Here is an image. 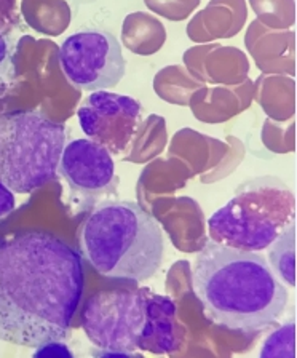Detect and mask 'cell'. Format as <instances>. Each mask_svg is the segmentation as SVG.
Returning a JSON list of instances; mask_svg holds the SVG:
<instances>
[{
    "mask_svg": "<svg viewBox=\"0 0 297 358\" xmlns=\"http://www.w3.org/2000/svg\"><path fill=\"white\" fill-rule=\"evenodd\" d=\"M141 112L138 99L96 90L80 106L77 117L89 139L104 145L110 154H120L133 141L141 123Z\"/></svg>",
    "mask_w": 297,
    "mask_h": 358,
    "instance_id": "ba28073f",
    "label": "cell"
},
{
    "mask_svg": "<svg viewBox=\"0 0 297 358\" xmlns=\"http://www.w3.org/2000/svg\"><path fill=\"white\" fill-rule=\"evenodd\" d=\"M7 94H8V83L5 82V78H2V76H0V110L3 108V99L7 98Z\"/></svg>",
    "mask_w": 297,
    "mask_h": 358,
    "instance_id": "e0dca14e",
    "label": "cell"
},
{
    "mask_svg": "<svg viewBox=\"0 0 297 358\" xmlns=\"http://www.w3.org/2000/svg\"><path fill=\"white\" fill-rule=\"evenodd\" d=\"M296 197L283 179L259 176L245 181L208 220L212 242L245 251L267 250L294 224Z\"/></svg>",
    "mask_w": 297,
    "mask_h": 358,
    "instance_id": "277c9868",
    "label": "cell"
},
{
    "mask_svg": "<svg viewBox=\"0 0 297 358\" xmlns=\"http://www.w3.org/2000/svg\"><path fill=\"white\" fill-rule=\"evenodd\" d=\"M262 358H296V322L283 324L266 339L259 352Z\"/></svg>",
    "mask_w": 297,
    "mask_h": 358,
    "instance_id": "7c38bea8",
    "label": "cell"
},
{
    "mask_svg": "<svg viewBox=\"0 0 297 358\" xmlns=\"http://www.w3.org/2000/svg\"><path fill=\"white\" fill-rule=\"evenodd\" d=\"M149 293L147 288H120L89 296L82 310V327L92 344L103 352L134 354Z\"/></svg>",
    "mask_w": 297,
    "mask_h": 358,
    "instance_id": "8992f818",
    "label": "cell"
},
{
    "mask_svg": "<svg viewBox=\"0 0 297 358\" xmlns=\"http://www.w3.org/2000/svg\"><path fill=\"white\" fill-rule=\"evenodd\" d=\"M15 208L16 200L13 192H11L10 187H7L2 181H0V220H3V217L11 215Z\"/></svg>",
    "mask_w": 297,
    "mask_h": 358,
    "instance_id": "9a60e30c",
    "label": "cell"
},
{
    "mask_svg": "<svg viewBox=\"0 0 297 358\" xmlns=\"http://www.w3.org/2000/svg\"><path fill=\"white\" fill-rule=\"evenodd\" d=\"M58 170L74 192L88 199L114 192L117 187L110 152L89 138L74 139L64 145Z\"/></svg>",
    "mask_w": 297,
    "mask_h": 358,
    "instance_id": "9c48e42d",
    "label": "cell"
},
{
    "mask_svg": "<svg viewBox=\"0 0 297 358\" xmlns=\"http://www.w3.org/2000/svg\"><path fill=\"white\" fill-rule=\"evenodd\" d=\"M8 61H10V42L7 37L0 34V69H3Z\"/></svg>",
    "mask_w": 297,
    "mask_h": 358,
    "instance_id": "2e32d148",
    "label": "cell"
},
{
    "mask_svg": "<svg viewBox=\"0 0 297 358\" xmlns=\"http://www.w3.org/2000/svg\"><path fill=\"white\" fill-rule=\"evenodd\" d=\"M83 256L101 275L144 282L154 277L165 253L164 234L155 217L133 201H106L83 221Z\"/></svg>",
    "mask_w": 297,
    "mask_h": 358,
    "instance_id": "3957f363",
    "label": "cell"
},
{
    "mask_svg": "<svg viewBox=\"0 0 297 358\" xmlns=\"http://www.w3.org/2000/svg\"><path fill=\"white\" fill-rule=\"evenodd\" d=\"M192 283L206 315L232 331L272 327L289 301L288 289L264 257L212 240L195 259Z\"/></svg>",
    "mask_w": 297,
    "mask_h": 358,
    "instance_id": "7a4b0ae2",
    "label": "cell"
},
{
    "mask_svg": "<svg viewBox=\"0 0 297 358\" xmlns=\"http://www.w3.org/2000/svg\"><path fill=\"white\" fill-rule=\"evenodd\" d=\"M66 145V127L38 110L0 114V181L29 194L52 181Z\"/></svg>",
    "mask_w": 297,
    "mask_h": 358,
    "instance_id": "5b68a950",
    "label": "cell"
},
{
    "mask_svg": "<svg viewBox=\"0 0 297 358\" xmlns=\"http://www.w3.org/2000/svg\"><path fill=\"white\" fill-rule=\"evenodd\" d=\"M176 304L166 296L149 293L145 322L138 339V349L155 355L173 354L181 349L184 329L178 323Z\"/></svg>",
    "mask_w": 297,
    "mask_h": 358,
    "instance_id": "30bf717a",
    "label": "cell"
},
{
    "mask_svg": "<svg viewBox=\"0 0 297 358\" xmlns=\"http://www.w3.org/2000/svg\"><path fill=\"white\" fill-rule=\"evenodd\" d=\"M59 64L67 80L87 92L114 88L126 71L120 42L114 34L101 29L67 37L59 48Z\"/></svg>",
    "mask_w": 297,
    "mask_h": 358,
    "instance_id": "52a82bcc",
    "label": "cell"
},
{
    "mask_svg": "<svg viewBox=\"0 0 297 358\" xmlns=\"http://www.w3.org/2000/svg\"><path fill=\"white\" fill-rule=\"evenodd\" d=\"M37 352L34 357H72V352L69 347L64 345L61 341H52V343H47L41 347H37Z\"/></svg>",
    "mask_w": 297,
    "mask_h": 358,
    "instance_id": "5bb4252c",
    "label": "cell"
},
{
    "mask_svg": "<svg viewBox=\"0 0 297 358\" xmlns=\"http://www.w3.org/2000/svg\"><path fill=\"white\" fill-rule=\"evenodd\" d=\"M20 22L18 0H0V34H10Z\"/></svg>",
    "mask_w": 297,
    "mask_h": 358,
    "instance_id": "4fadbf2b",
    "label": "cell"
},
{
    "mask_svg": "<svg viewBox=\"0 0 297 358\" xmlns=\"http://www.w3.org/2000/svg\"><path fill=\"white\" fill-rule=\"evenodd\" d=\"M268 248L272 271L289 287H296V222L283 231Z\"/></svg>",
    "mask_w": 297,
    "mask_h": 358,
    "instance_id": "8fae6325",
    "label": "cell"
},
{
    "mask_svg": "<svg viewBox=\"0 0 297 358\" xmlns=\"http://www.w3.org/2000/svg\"><path fill=\"white\" fill-rule=\"evenodd\" d=\"M82 293L80 256L56 235L0 237V341L37 349L66 339Z\"/></svg>",
    "mask_w": 297,
    "mask_h": 358,
    "instance_id": "6da1fadb",
    "label": "cell"
}]
</instances>
